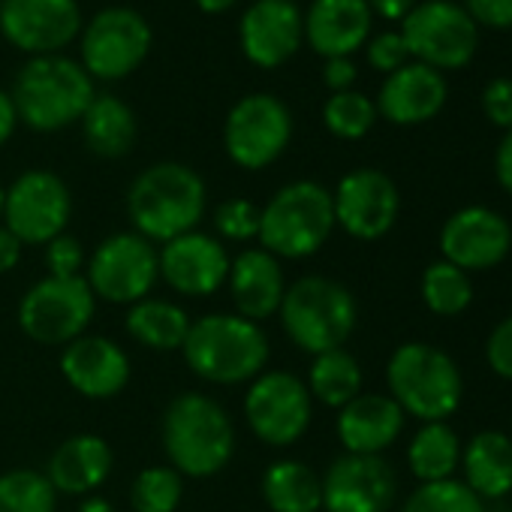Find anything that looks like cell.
I'll list each match as a JSON object with an SVG mask.
<instances>
[{
  "label": "cell",
  "instance_id": "cell-10",
  "mask_svg": "<svg viewBox=\"0 0 512 512\" xmlns=\"http://www.w3.org/2000/svg\"><path fill=\"white\" fill-rule=\"evenodd\" d=\"M97 296L82 278H43L19 302V329L43 347H67L88 335Z\"/></svg>",
  "mask_w": 512,
  "mask_h": 512
},
{
  "label": "cell",
  "instance_id": "cell-11",
  "mask_svg": "<svg viewBox=\"0 0 512 512\" xmlns=\"http://www.w3.org/2000/svg\"><path fill=\"white\" fill-rule=\"evenodd\" d=\"M293 139V115L275 94L241 97L223 121L226 157L247 172H260L281 160Z\"/></svg>",
  "mask_w": 512,
  "mask_h": 512
},
{
  "label": "cell",
  "instance_id": "cell-53",
  "mask_svg": "<svg viewBox=\"0 0 512 512\" xmlns=\"http://www.w3.org/2000/svg\"><path fill=\"white\" fill-rule=\"evenodd\" d=\"M509 437H512V431H509Z\"/></svg>",
  "mask_w": 512,
  "mask_h": 512
},
{
  "label": "cell",
  "instance_id": "cell-39",
  "mask_svg": "<svg viewBox=\"0 0 512 512\" xmlns=\"http://www.w3.org/2000/svg\"><path fill=\"white\" fill-rule=\"evenodd\" d=\"M43 256H46V269H49V278H82L85 272V247L79 238L61 232L58 238H52L46 247H43Z\"/></svg>",
  "mask_w": 512,
  "mask_h": 512
},
{
  "label": "cell",
  "instance_id": "cell-7",
  "mask_svg": "<svg viewBox=\"0 0 512 512\" xmlns=\"http://www.w3.org/2000/svg\"><path fill=\"white\" fill-rule=\"evenodd\" d=\"M335 232L332 190L317 181L284 184L266 205L260 217V241L278 260H308Z\"/></svg>",
  "mask_w": 512,
  "mask_h": 512
},
{
  "label": "cell",
  "instance_id": "cell-34",
  "mask_svg": "<svg viewBox=\"0 0 512 512\" xmlns=\"http://www.w3.org/2000/svg\"><path fill=\"white\" fill-rule=\"evenodd\" d=\"M58 491L40 470L16 467L0 473V512H55Z\"/></svg>",
  "mask_w": 512,
  "mask_h": 512
},
{
  "label": "cell",
  "instance_id": "cell-13",
  "mask_svg": "<svg viewBox=\"0 0 512 512\" xmlns=\"http://www.w3.org/2000/svg\"><path fill=\"white\" fill-rule=\"evenodd\" d=\"M401 40L416 64L461 70L479 46V31L464 7L452 0H425L401 19Z\"/></svg>",
  "mask_w": 512,
  "mask_h": 512
},
{
  "label": "cell",
  "instance_id": "cell-22",
  "mask_svg": "<svg viewBox=\"0 0 512 512\" xmlns=\"http://www.w3.org/2000/svg\"><path fill=\"white\" fill-rule=\"evenodd\" d=\"M226 287L238 317L250 323H263L281 311L287 278L278 256H272L263 247H247L229 263Z\"/></svg>",
  "mask_w": 512,
  "mask_h": 512
},
{
  "label": "cell",
  "instance_id": "cell-12",
  "mask_svg": "<svg viewBox=\"0 0 512 512\" xmlns=\"http://www.w3.org/2000/svg\"><path fill=\"white\" fill-rule=\"evenodd\" d=\"M244 419L253 437L284 449L305 437L314 419V398L302 377L290 371H263L244 392Z\"/></svg>",
  "mask_w": 512,
  "mask_h": 512
},
{
  "label": "cell",
  "instance_id": "cell-38",
  "mask_svg": "<svg viewBox=\"0 0 512 512\" xmlns=\"http://www.w3.org/2000/svg\"><path fill=\"white\" fill-rule=\"evenodd\" d=\"M260 217V205L244 196H232L214 208V229L223 241H253L260 235Z\"/></svg>",
  "mask_w": 512,
  "mask_h": 512
},
{
  "label": "cell",
  "instance_id": "cell-35",
  "mask_svg": "<svg viewBox=\"0 0 512 512\" xmlns=\"http://www.w3.org/2000/svg\"><path fill=\"white\" fill-rule=\"evenodd\" d=\"M323 124L332 136L356 142L377 124V106L362 91H338L323 106Z\"/></svg>",
  "mask_w": 512,
  "mask_h": 512
},
{
  "label": "cell",
  "instance_id": "cell-5",
  "mask_svg": "<svg viewBox=\"0 0 512 512\" xmlns=\"http://www.w3.org/2000/svg\"><path fill=\"white\" fill-rule=\"evenodd\" d=\"M389 398L419 422H446L464 398V377L458 362L425 341L395 347L386 362Z\"/></svg>",
  "mask_w": 512,
  "mask_h": 512
},
{
  "label": "cell",
  "instance_id": "cell-51",
  "mask_svg": "<svg viewBox=\"0 0 512 512\" xmlns=\"http://www.w3.org/2000/svg\"><path fill=\"white\" fill-rule=\"evenodd\" d=\"M4 202H7V187L0 184V220H4Z\"/></svg>",
  "mask_w": 512,
  "mask_h": 512
},
{
  "label": "cell",
  "instance_id": "cell-32",
  "mask_svg": "<svg viewBox=\"0 0 512 512\" xmlns=\"http://www.w3.org/2000/svg\"><path fill=\"white\" fill-rule=\"evenodd\" d=\"M362 383H365L362 365L347 347L314 356L308 380H305L311 398L332 410H341L356 395H362Z\"/></svg>",
  "mask_w": 512,
  "mask_h": 512
},
{
  "label": "cell",
  "instance_id": "cell-45",
  "mask_svg": "<svg viewBox=\"0 0 512 512\" xmlns=\"http://www.w3.org/2000/svg\"><path fill=\"white\" fill-rule=\"evenodd\" d=\"M494 175H497V184L512 196V130H506V136H503L500 145H497V154H494Z\"/></svg>",
  "mask_w": 512,
  "mask_h": 512
},
{
  "label": "cell",
  "instance_id": "cell-20",
  "mask_svg": "<svg viewBox=\"0 0 512 512\" xmlns=\"http://www.w3.org/2000/svg\"><path fill=\"white\" fill-rule=\"evenodd\" d=\"M160 281L172 287L178 296L187 299H205L214 296L229 275V253L220 244V238L208 232H184L172 241H166L160 250Z\"/></svg>",
  "mask_w": 512,
  "mask_h": 512
},
{
  "label": "cell",
  "instance_id": "cell-50",
  "mask_svg": "<svg viewBox=\"0 0 512 512\" xmlns=\"http://www.w3.org/2000/svg\"><path fill=\"white\" fill-rule=\"evenodd\" d=\"M193 4L205 13V16H220L226 10L235 7V0H193Z\"/></svg>",
  "mask_w": 512,
  "mask_h": 512
},
{
  "label": "cell",
  "instance_id": "cell-36",
  "mask_svg": "<svg viewBox=\"0 0 512 512\" xmlns=\"http://www.w3.org/2000/svg\"><path fill=\"white\" fill-rule=\"evenodd\" d=\"M184 497V476L169 464L145 467L130 485L133 512H175Z\"/></svg>",
  "mask_w": 512,
  "mask_h": 512
},
{
  "label": "cell",
  "instance_id": "cell-23",
  "mask_svg": "<svg viewBox=\"0 0 512 512\" xmlns=\"http://www.w3.org/2000/svg\"><path fill=\"white\" fill-rule=\"evenodd\" d=\"M449 88L440 70L425 64H404L389 73L377 94V115L398 127H416L440 115L446 106Z\"/></svg>",
  "mask_w": 512,
  "mask_h": 512
},
{
  "label": "cell",
  "instance_id": "cell-8",
  "mask_svg": "<svg viewBox=\"0 0 512 512\" xmlns=\"http://www.w3.org/2000/svg\"><path fill=\"white\" fill-rule=\"evenodd\" d=\"M154 31L133 7H106L82 25L79 64L94 82H121L151 55Z\"/></svg>",
  "mask_w": 512,
  "mask_h": 512
},
{
  "label": "cell",
  "instance_id": "cell-29",
  "mask_svg": "<svg viewBox=\"0 0 512 512\" xmlns=\"http://www.w3.org/2000/svg\"><path fill=\"white\" fill-rule=\"evenodd\" d=\"M190 314L169 302V299H142L136 305L127 308V317H124V329L127 335L148 347V350H157V353H169V350H181L187 332H190Z\"/></svg>",
  "mask_w": 512,
  "mask_h": 512
},
{
  "label": "cell",
  "instance_id": "cell-44",
  "mask_svg": "<svg viewBox=\"0 0 512 512\" xmlns=\"http://www.w3.org/2000/svg\"><path fill=\"white\" fill-rule=\"evenodd\" d=\"M356 79H359V70H356L353 58H329V61L323 64V82H326V88H329L332 94H338V91H353Z\"/></svg>",
  "mask_w": 512,
  "mask_h": 512
},
{
  "label": "cell",
  "instance_id": "cell-40",
  "mask_svg": "<svg viewBox=\"0 0 512 512\" xmlns=\"http://www.w3.org/2000/svg\"><path fill=\"white\" fill-rule=\"evenodd\" d=\"M368 64L380 73H395L401 70L404 64H410V52L401 40L398 31H383L377 37L368 40Z\"/></svg>",
  "mask_w": 512,
  "mask_h": 512
},
{
  "label": "cell",
  "instance_id": "cell-26",
  "mask_svg": "<svg viewBox=\"0 0 512 512\" xmlns=\"http://www.w3.org/2000/svg\"><path fill=\"white\" fill-rule=\"evenodd\" d=\"M115 455L112 446L97 434L67 437L46 464V479L58 494L88 497L94 494L112 473Z\"/></svg>",
  "mask_w": 512,
  "mask_h": 512
},
{
  "label": "cell",
  "instance_id": "cell-31",
  "mask_svg": "<svg viewBox=\"0 0 512 512\" xmlns=\"http://www.w3.org/2000/svg\"><path fill=\"white\" fill-rule=\"evenodd\" d=\"M407 467L419 482L455 479L461 467V440L449 422H422L407 446Z\"/></svg>",
  "mask_w": 512,
  "mask_h": 512
},
{
  "label": "cell",
  "instance_id": "cell-37",
  "mask_svg": "<svg viewBox=\"0 0 512 512\" xmlns=\"http://www.w3.org/2000/svg\"><path fill=\"white\" fill-rule=\"evenodd\" d=\"M401 512H485V500H479L461 479H440V482H419Z\"/></svg>",
  "mask_w": 512,
  "mask_h": 512
},
{
  "label": "cell",
  "instance_id": "cell-25",
  "mask_svg": "<svg viewBox=\"0 0 512 512\" xmlns=\"http://www.w3.org/2000/svg\"><path fill=\"white\" fill-rule=\"evenodd\" d=\"M404 410L383 392H362L338 410L335 431L344 452L383 455L404 431Z\"/></svg>",
  "mask_w": 512,
  "mask_h": 512
},
{
  "label": "cell",
  "instance_id": "cell-27",
  "mask_svg": "<svg viewBox=\"0 0 512 512\" xmlns=\"http://www.w3.org/2000/svg\"><path fill=\"white\" fill-rule=\"evenodd\" d=\"M464 485L479 500H503L512 494V437L494 428L473 434L461 446Z\"/></svg>",
  "mask_w": 512,
  "mask_h": 512
},
{
  "label": "cell",
  "instance_id": "cell-33",
  "mask_svg": "<svg viewBox=\"0 0 512 512\" xmlns=\"http://www.w3.org/2000/svg\"><path fill=\"white\" fill-rule=\"evenodd\" d=\"M422 302L434 317H461L473 305V281L458 266L437 260L422 275Z\"/></svg>",
  "mask_w": 512,
  "mask_h": 512
},
{
  "label": "cell",
  "instance_id": "cell-6",
  "mask_svg": "<svg viewBox=\"0 0 512 512\" xmlns=\"http://www.w3.org/2000/svg\"><path fill=\"white\" fill-rule=\"evenodd\" d=\"M278 320L302 353L320 356L350 341L359 323V305L341 281L305 275L287 284Z\"/></svg>",
  "mask_w": 512,
  "mask_h": 512
},
{
  "label": "cell",
  "instance_id": "cell-9",
  "mask_svg": "<svg viewBox=\"0 0 512 512\" xmlns=\"http://www.w3.org/2000/svg\"><path fill=\"white\" fill-rule=\"evenodd\" d=\"M85 281L97 302L130 308L148 299L160 281L157 247L139 232H115L103 238L88 256Z\"/></svg>",
  "mask_w": 512,
  "mask_h": 512
},
{
  "label": "cell",
  "instance_id": "cell-2",
  "mask_svg": "<svg viewBox=\"0 0 512 512\" xmlns=\"http://www.w3.org/2000/svg\"><path fill=\"white\" fill-rule=\"evenodd\" d=\"M181 356L199 380L214 386H241L266 371L272 347L260 323H250L238 314H205L190 323Z\"/></svg>",
  "mask_w": 512,
  "mask_h": 512
},
{
  "label": "cell",
  "instance_id": "cell-15",
  "mask_svg": "<svg viewBox=\"0 0 512 512\" xmlns=\"http://www.w3.org/2000/svg\"><path fill=\"white\" fill-rule=\"evenodd\" d=\"M79 0H4L0 4V34L31 55H61L82 34Z\"/></svg>",
  "mask_w": 512,
  "mask_h": 512
},
{
  "label": "cell",
  "instance_id": "cell-43",
  "mask_svg": "<svg viewBox=\"0 0 512 512\" xmlns=\"http://www.w3.org/2000/svg\"><path fill=\"white\" fill-rule=\"evenodd\" d=\"M464 13L473 25L509 31L512 28V0H464Z\"/></svg>",
  "mask_w": 512,
  "mask_h": 512
},
{
  "label": "cell",
  "instance_id": "cell-21",
  "mask_svg": "<svg viewBox=\"0 0 512 512\" xmlns=\"http://www.w3.org/2000/svg\"><path fill=\"white\" fill-rule=\"evenodd\" d=\"M61 374L79 395L106 401L130 383V356L106 335H82L61 350Z\"/></svg>",
  "mask_w": 512,
  "mask_h": 512
},
{
  "label": "cell",
  "instance_id": "cell-41",
  "mask_svg": "<svg viewBox=\"0 0 512 512\" xmlns=\"http://www.w3.org/2000/svg\"><path fill=\"white\" fill-rule=\"evenodd\" d=\"M485 362L497 377L512 383V314L491 329L485 341Z\"/></svg>",
  "mask_w": 512,
  "mask_h": 512
},
{
  "label": "cell",
  "instance_id": "cell-48",
  "mask_svg": "<svg viewBox=\"0 0 512 512\" xmlns=\"http://www.w3.org/2000/svg\"><path fill=\"white\" fill-rule=\"evenodd\" d=\"M16 127H19V112H16V103H13V97H10L4 88H0V148H4V145L13 139Z\"/></svg>",
  "mask_w": 512,
  "mask_h": 512
},
{
  "label": "cell",
  "instance_id": "cell-52",
  "mask_svg": "<svg viewBox=\"0 0 512 512\" xmlns=\"http://www.w3.org/2000/svg\"><path fill=\"white\" fill-rule=\"evenodd\" d=\"M497 512H512V509H497Z\"/></svg>",
  "mask_w": 512,
  "mask_h": 512
},
{
  "label": "cell",
  "instance_id": "cell-42",
  "mask_svg": "<svg viewBox=\"0 0 512 512\" xmlns=\"http://www.w3.org/2000/svg\"><path fill=\"white\" fill-rule=\"evenodd\" d=\"M482 112L485 118L500 127V130H512V79L500 76L491 79L482 91Z\"/></svg>",
  "mask_w": 512,
  "mask_h": 512
},
{
  "label": "cell",
  "instance_id": "cell-1",
  "mask_svg": "<svg viewBox=\"0 0 512 512\" xmlns=\"http://www.w3.org/2000/svg\"><path fill=\"white\" fill-rule=\"evenodd\" d=\"M163 452L181 476L208 479L235 455V425L220 401L202 392L175 395L160 422Z\"/></svg>",
  "mask_w": 512,
  "mask_h": 512
},
{
  "label": "cell",
  "instance_id": "cell-47",
  "mask_svg": "<svg viewBox=\"0 0 512 512\" xmlns=\"http://www.w3.org/2000/svg\"><path fill=\"white\" fill-rule=\"evenodd\" d=\"M365 4L371 7L374 16H380L386 22H401L416 7V0H365Z\"/></svg>",
  "mask_w": 512,
  "mask_h": 512
},
{
  "label": "cell",
  "instance_id": "cell-28",
  "mask_svg": "<svg viewBox=\"0 0 512 512\" xmlns=\"http://www.w3.org/2000/svg\"><path fill=\"white\" fill-rule=\"evenodd\" d=\"M79 124H82L88 151L103 160H118L130 154L139 136L133 109L115 94H97Z\"/></svg>",
  "mask_w": 512,
  "mask_h": 512
},
{
  "label": "cell",
  "instance_id": "cell-46",
  "mask_svg": "<svg viewBox=\"0 0 512 512\" xmlns=\"http://www.w3.org/2000/svg\"><path fill=\"white\" fill-rule=\"evenodd\" d=\"M22 250L25 244L7 226H0V275H10L22 263Z\"/></svg>",
  "mask_w": 512,
  "mask_h": 512
},
{
  "label": "cell",
  "instance_id": "cell-14",
  "mask_svg": "<svg viewBox=\"0 0 512 512\" xmlns=\"http://www.w3.org/2000/svg\"><path fill=\"white\" fill-rule=\"evenodd\" d=\"M73 217V193L58 172L28 169L7 187L4 226L22 244L46 247L52 238L67 232Z\"/></svg>",
  "mask_w": 512,
  "mask_h": 512
},
{
  "label": "cell",
  "instance_id": "cell-24",
  "mask_svg": "<svg viewBox=\"0 0 512 512\" xmlns=\"http://www.w3.org/2000/svg\"><path fill=\"white\" fill-rule=\"evenodd\" d=\"M374 13L365 0H314L305 13V43L323 58H350L371 40Z\"/></svg>",
  "mask_w": 512,
  "mask_h": 512
},
{
  "label": "cell",
  "instance_id": "cell-54",
  "mask_svg": "<svg viewBox=\"0 0 512 512\" xmlns=\"http://www.w3.org/2000/svg\"><path fill=\"white\" fill-rule=\"evenodd\" d=\"M0 4H4V0H0Z\"/></svg>",
  "mask_w": 512,
  "mask_h": 512
},
{
  "label": "cell",
  "instance_id": "cell-30",
  "mask_svg": "<svg viewBox=\"0 0 512 512\" xmlns=\"http://www.w3.org/2000/svg\"><path fill=\"white\" fill-rule=\"evenodd\" d=\"M263 500L272 512H320L323 479L311 464L281 458L263 473Z\"/></svg>",
  "mask_w": 512,
  "mask_h": 512
},
{
  "label": "cell",
  "instance_id": "cell-4",
  "mask_svg": "<svg viewBox=\"0 0 512 512\" xmlns=\"http://www.w3.org/2000/svg\"><path fill=\"white\" fill-rule=\"evenodd\" d=\"M10 97L19 112V124H28L37 133H58L82 121L97 88L79 61L67 55H43L31 58L16 73Z\"/></svg>",
  "mask_w": 512,
  "mask_h": 512
},
{
  "label": "cell",
  "instance_id": "cell-19",
  "mask_svg": "<svg viewBox=\"0 0 512 512\" xmlns=\"http://www.w3.org/2000/svg\"><path fill=\"white\" fill-rule=\"evenodd\" d=\"M238 43L253 67L278 70L305 43V13L296 0H253L238 22Z\"/></svg>",
  "mask_w": 512,
  "mask_h": 512
},
{
  "label": "cell",
  "instance_id": "cell-49",
  "mask_svg": "<svg viewBox=\"0 0 512 512\" xmlns=\"http://www.w3.org/2000/svg\"><path fill=\"white\" fill-rule=\"evenodd\" d=\"M79 512H118V509H115L112 500H106V497H100V494H88V497L82 500Z\"/></svg>",
  "mask_w": 512,
  "mask_h": 512
},
{
  "label": "cell",
  "instance_id": "cell-17",
  "mask_svg": "<svg viewBox=\"0 0 512 512\" xmlns=\"http://www.w3.org/2000/svg\"><path fill=\"white\" fill-rule=\"evenodd\" d=\"M335 226H341L356 241L383 238L401 211L398 184L380 169H353L332 190Z\"/></svg>",
  "mask_w": 512,
  "mask_h": 512
},
{
  "label": "cell",
  "instance_id": "cell-18",
  "mask_svg": "<svg viewBox=\"0 0 512 512\" xmlns=\"http://www.w3.org/2000/svg\"><path fill=\"white\" fill-rule=\"evenodd\" d=\"M323 479L326 512H389L398 497V476L383 455H338Z\"/></svg>",
  "mask_w": 512,
  "mask_h": 512
},
{
  "label": "cell",
  "instance_id": "cell-3",
  "mask_svg": "<svg viewBox=\"0 0 512 512\" xmlns=\"http://www.w3.org/2000/svg\"><path fill=\"white\" fill-rule=\"evenodd\" d=\"M208 190L196 169L163 160L142 169L127 190V217L133 232L151 244L172 241L184 232H193L205 214Z\"/></svg>",
  "mask_w": 512,
  "mask_h": 512
},
{
  "label": "cell",
  "instance_id": "cell-16",
  "mask_svg": "<svg viewBox=\"0 0 512 512\" xmlns=\"http://www.w3.org/2000/svg\"><path fill=\"white\" fill-rule=\"evenodd\" d=\"M440 260L458 266L461 272L497 269L512 250L509 220L488 205H467L446 217L440 226Z\"/></svg>",
  "mask_w": 512,
  "mask_h": 512
}]
</instances>
